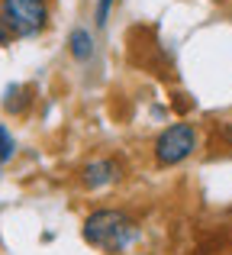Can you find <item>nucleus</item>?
<instances>
[{
	"label": "nucleus",
	"instance_id": "nucleus-2",
	"mask_svg": "<svg viewBox=\"0 0 232 255\" xmlns=\"http://www.w3.org/2000/svg\"><path fill=\"white\" fill-rule=\"evenodd\" d=\"M197 145H200V136H197L194 123H171L155 136V142H152V158H155L158 168H174V165L187 162V158L194 155Z\"/></svg>",
	"mask_w": 232,
	"mask_h": 255
},
{
	"label": "nucleus",
	"instance_id": "nucleus-5",
	"mask_svg": "<svg viewBox=\"0 0 232 255\" xmlns=\"http://www.w3.org/2000/svg\"><path fill=\"white\" fill-rule=\"evenodd\" d=\"M29 104H32V87L29 84H13V87H6V94H3V110L10 113V117H23V113L29 110Z\"/></svg>",
	"mask_w": 232,
	"mask_h": 255
},
{
	"label": "nucleus",
	"instance_id": "nucleus-1",
	"mask_svg": "<svg viewBox=\"0 0 232 255\" xmlns=\"http://www.w3.org/2000/svg\"><path fill=\"white\" fill-rule=\"evenodd\" d=\"M81 236L90 249L107 255H123L129 246L139 243V220L126 213L123 207H97L84 217Z\"/></svg>",
	"mask_w": 232,
	"mask_h": 255
},
{
	"label": "nucleus",
	"instance_id": "nucleus-4",
	"mask_svg": "<svg viewBox=\"0 0 232 255\" xmlns=\"http://www.w3.org/2000/svg\"><path fill=\"white\" fill-rule=\"evenodd\" d=\"M123 178V165L116 158H90L81 165V184L87 191H103V187H113Z\"/></svg>",
	"mask_w": 232,
	"mask_h": 255
},
{
	"label": "nucleus",
	"instance_id": "nucleus-7",
	"mask_svg": "<svg viewBox=\"0 0 232 255\" xmlns=\"http://www.w3.org/2000/svg\"><path fill=\"white\" fill-rule=\"evenodd\" d=\"M13 155H16V139H13V132L0 123V168L13 162Z\"/></svg>",
	"mask_w": 232,
	"mask_h": 255
},
{
	"label": "nucleus",
	"instance_id": "nucleus-6",
	"mask_svg": "<svg viewBox=\"0 0 232 255\" xmlns=\"http://www.w3.org/2000/svg\"><path fill=\"white\" fill-rule=\"evenodd\" d=\"M68 52H71V58H75V62H90V58H94V36H90V29H84V26L71 29Z\"/></svg>",
	"mask_w": 232,
	"mask_h": 255
},
{
	"label": "nucleus",
	"instance_id": "nucleus-3",
	"mask_svg": "<svg viewBox=\"0 0 232 255\" xmlns=\"http://www.w3.org/2000/svg\"><path fill=\"white\" fill-rule=\"evenodd\" d=\"M0 16L16 39H36L49 26V0H0Z\"/></svg>",
	"mask_w": 232,
	"mask_h": 255
},
{
	"label": "nucleus",
	"instance_id": "nucleus-8",
	"mask_svg": "<svg viewBox=\"0 0 232 255\" xmlns=\"http://www.w3.org/2000/svg\"><path fill=\"white\" fill-rule=\"evenodd\" d=\"M110 10H113V0H97V26H107V19H110Z\"/></svg>",
	"mask_w": 232,
	"mask_h": 255
},
{
	"label": "nucleus",
	"instance_id": "nucleus-9",
	"mask_svg": "<svg viewBox=\"0 0 232 255\" xmlns=\"http://www.w3.org/2000/svg\"><path fill=\"white\" fill-rule=\"evenodd\" d=\"M13 39H16V36H13V29L3 23V16H0V45H10Z\"/></svg>",
	"mask_w": 232,
	"mask_h": 255
}]
</instances>
